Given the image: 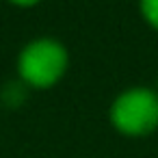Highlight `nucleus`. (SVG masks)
Instances as JSON below:
<instances>
[{
  "instance_id": "f03ea898",
  "label": "nucleus",
  "mask_w": 158,
  "mask_h": 158,
  "mask_svg": "<svg viewBox=\"0 0 158 158\" xmlns=\"http://www.w3.org/2000/svg\"><path fill=\"white\" fill-rule=\"evenodd\" d=\"M108 121L126 139H145L158 130V89L128 87L108 106Z\"/></svg>"
},
{
  "instance_id": "7ed1b4c3",
  "label": "nucleus",
  "mask_w": 158,
  "mask_h": 158,
  "mask_svg": "<svg viewBox=\"0 0 158 158\" xmlns=\"http://www.w3.org/2000/svg\"><path fill=\"white\" fill-rule=\"evenodd\" d=\"M28 91H31V89L18 78V80H11V82L5 85V89H2V93H0V98H2V102H5L7 106L18 108V106H22V104L26 102Z\"/></svg>"
},
{
  "instance_id": "f257e3e1",
  "label": "nucleus",
  "mask_w": 158,
  "mask_h": 158,
  "mask_svg": "<svg viewBox=\"0 0 158 158\" xmlns=\"http://www.w3.org/2000/svg\"><path fill=\"white\" fill-rule=\"evenodd\" d=\"M69 50L56 37H35L22 46L15 69L18 78L33 91H48L56 87L69 69Z\"/></svg>"
},
{
  "instance_id": "39448f33",
  "label": "nucleus",
  "mask_w": 158,
  "mask_h": 158,
  "mask_svg": "<svg viewBox=\"0 0 158 158\" xmlns=\"http://www.w3.org/2000/svg\"><path fill=\"white\" fill-rule=\"evenodd\" d=\"M7 2L13 5V7H18V9H33V7L41 5L44 0H7Z\"/></svg>"
},
{
  "instance_id": "20e7f679",
  "label": "nucleus",
  "mask_w": 158,
  "mask_h": 158,
  "mask_svg": "<svg viewBox=\"0 0 158 158\" xmlns=\"http://www.w3.org/2000/svg\"><path fill=\"white\" fill-rule=\"evenodd\" d=\"M139 13L143 22L158 33V0H139Z\"/></svg>"
}]
</instances>
